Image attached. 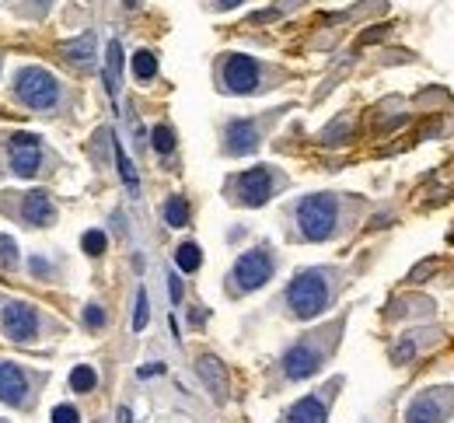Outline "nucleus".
<instances>
[{"label":"nucleus","instance_id":"30","mask_svg":"<svg viewBox=\"0 0 454 423\" xmlns=\"http://www.w3.org/2000/svg\"><path fill=\"white\" fill-rule=\"evenodd\" d=\"M168 294H171V304L182 301V280H178V273H168Z\"/></svg>","mask_w":454,"mask_h":423},{"label":"nucleus","instance_id":"1","mask_svg":"<svg viewBox=\"0 0 454 423\" xmlns=\"http://www.w3.org/2000/svg\"><path fill=\"white\" fill-rule=\"evenodd\" d=\"M332 301V273L329 269H304L290 280L287 308L293 318H315Z\"/></svg>","mask_w":454,"mask_h":423},{"label":"nucleus","instance_id":"14","mask_svg":"<svg viewBox=\"0 0 454 423\" xmlns=\"http://www.w3.org/2000/svg\"><path fill=\"white\" fill-rule=\"evenodd\" d=\"M200 378L207 381V388L213 392L217 402L227 399V371H224V364L217 357H200Z\"/></svg>","mask_w":454,"mask_h":423},{"label":"nucleus","instance_id":"27","mask_svg":"<svg viewBox=\"0 0 454 423\" xmlns=\"http://www.w3.org/2000/svg\"><path fill=\"white\" fill-rule=\"evenodd\" d=\"M84 326H87V329H102V326H105L102 304H87V308H84Z\"/></svg>","mask_w":454,"mask_h":423},{"label":"nucleus","instance_id":"13","mask_svg":"<svg viewBox=\"0 0 454 423\" xmlns=\"http://www.w3.org/2000/svg\"><path fill=\"white\" fill-rule=\"evenodd\" d=\"M21 217L32 227H49L56 220V207H53V200L45 193H25L21 196Z\"/></svg>","mask_w":454,"mask_h":423},{"label":"nucleus","instance_id":"33","mask_svg":"<svg viewBox=\"0 0 454 423\" xmlns=\"http://www.w3.org/2000/svg\"><path fill=\"white\" fill-rule=\"evenodd\" d=\"M213 4H217V7H220V11H227V7H238V4H242V0H213Z\"/></svg>","mask_w":454,"mask_h":423},{"label":"nucleus","instance_id":"20","mask_svg":"<svg viewBox=\"0 0 454 423\" xmlns=\"http://www.w3.org/2000/svg\"><path fill=\"white\" fill-rule=\"evenodd\" d=\"M175 262H178V269H182V273H196V269H200V262H203L200 245H196V242H182V245H178V252H175Z\"/></svg>","mask_w":454,"mask_h":423},{"label":"nucleus","instance_id":"35","mask_svg":"<svg viewBox=\"0 0 454 423\" xmlns=\"http://www.w3.org/2000/svg\"><path fill=\"white\" fill-rule=\"evenodd\" d=\"M0 423H4V420H0Z\"/></svg>","mask_w":454,"mask_h":423},{"label":"nucleus","instance_id":"22","mask_svg":"<svg viewBox=\"0 0 454 423\" xmlns=\"http://www.w3.org/2000/svg\"><path fill=\"white\" fill-rule=\"evenodd\" d=\"M94 385H98L94 368L81 364V368H74V371H70V388H74V392H94Z\"/></svg>","mask_w":454,"mask_h":423},{"label":"nucleus","instance_id":"7","mask_svg":"<svg viewBox=\"0 0 454 423\" xmlns=\"http://www.w3.org/2000/svg\"><path fill=\"white\" fill-rule=\"evenodd\" d=\"M273 186H276L273 168H269V165H255V168L242 171V175L231 182V193H234V200H238L242 207H262V203L273 196Z\"/></svg>","mask_w":454,"mask_h":423},{"label":"nucleus","instance_id":"34","mask_svg":"<svg viewBox=\"0 0 454 423\" xmlns=\"http://www.w3.org/2000/svg\"><path fill=\"white\" fill-rule=\"evenodd\" d=\"M116 420H119V423H133V417H129V409H126V406H123V409L116 413Z\"/></svg>","mask_w":454,"mask_h":423},{"label":"nucleus","instance_id":"18","mask_svg":"<svg viewBox=\"0 0 454 423\" xmlns=\"http://www.w3.org/2000/svg\"><path fill=\"white\" fill-rule=\"evenodd\" d=\"M63 60H70L77 67H87L94 60V36H81L77 43H67L63 45Z\"/></svg>","mask_w":454,"mask_h":423},{"label":"nucleus","instance_id":"29","mask_svg":"<svg viewBox=\"0 0 454 423\" xmlns=\"http://www.w3.org/2000/svg\"><path fill=\"white\" fill-rule=\"evenodd\" d=\"M433 269H437V259H426V262H419L413 273H409V280H413V284H423V280H426Z\"/></svg>","mask_w":454,"mask_h":423},{"label":"nucleus","instance_id":"5","mask_svg":"<svg viewBox=\"0 0 454 423\" xmlns=\"http://www.w3.org/2000/svg\"><path fill=\"white\" fill-rule=\"evenodd\" d=\"M220 85L231 95H255L262 85V67L255 56L245 53H227L220 63Z\"/></svg>","mask_w":454,"mask_h":423},{"label":"nucleus","instance_id":"8","mask_svg":"<svg viewBox=\"0 0 454 423\" xmlns=\"http://www.w3.org/2000/svg\"><path fill=\"white\" fill-rule=\"evenodd\" d=\"M0 326L4 333L14 339V343H32L39 336V311L28 304V301H7L0 308Z\"/></svg>","mask_w":454,"mask_h":423},{"label":"nucleus","instance_id":"19","mask_svg":"<svg viewBox=\"0 0 454 423\" xmlns=\"http://www.w3.org/2000/svg\"><path fill=\"white\" fill-rule=\"evenodd\" d=\"M133 74H136V81H154L158 77V56L151 53V49H140V53H133Z\"/></svg>","mask_w":454,"mask_h":423},{"label":"nucleus","instance_id":"6","mask_svg":"<svg viewBox=\"0 0 454 423\" xmlns=\"http://www.w3.org/2000/svg\"><path fill=\"white\" fill-rule=\"evenodd\" d=\"M454 413V388H426L419 392L409 409H406V423H444Z\"/></svg>","mask_w":454,"mask_h":423},{"label":"nucleus","instance_id":"4","mask_svg":"<svg viewBox=\"0 0 454 423\" xmlns=\"http://www.w3.org/2000/svg\"><path fill=\"white\" fill-rule=\"evenodd\" d=\"M273 269H276V259L273 252L266 249V245H259V249H248V252L238 255V262H234V269H231V284H234V291H259V287H266L269 280H273Z\"/></svg>","mask_w":454,"mask_h":423},{"label":"nucleus","instance_id":"16","mask_svg":"<svg viewBox=\"0 0 454 423\" xmlns=\"http://www.w3.org/2000/svg\"><path fill=\"white\" fill-rule=\"evenodd\" d=\"M119 70H123V45L112 39V43H109V56H105V74H102L112 102L119 98Z\"/></svg>","mask_w":454,"mask_h":423},{"label":"nucleus","instance_id":"26","mask_svg":"<svg viewBox=\"0 0 454 423\" xmlns=\"http://www.w3.org/2000/svg\"><path fill=\"white\" fill-rule=\"evenodd\" d=\"M0 266L7 269V266H18V245H14V238H7V235H0Z\"/></svg>","mask_w":454,"mask_h":423},{"label":"nucleus","instance_id":"17","mask_svg":"<svg viewBox=\"0 0 454 423\" xmlns=\"http://www.w3.org/2000/svg\"><path fill=\"white\" fill-rule=\"evenodd\" d=\"M112 151H116V165H119V178H123V186H126V193L136 200L140 196V178H136V168H133V161L126 158V151H123V144L112 136Z\"/></svg>","mask_w":454,"mask_h":423},{"label":"nucleus","instance_id":"11","mask_svg":"<svg viewBox=\"0 0 454 423\" xmlns=\"http://www.w3.org/2000/svg\"><path fill=\"white\" fill-rule=\"evenodd\" d=\"M25 399H28V375L18 364L0 360V402L18 409V406H25Z\"/></svg>","mask_w":454,"mask_h":423},{"label":"nucleus","instance_id":"24","mask_svg":"<svg viewBox=\"0 0 454 423\" xmlns=\"http://www.w3.org/2000/svg\"><path fill=\"white\" fill-rule=\"evenodd\" d=\"M81 249L87 255H102L109 249V238H105V231H84L81 235Z\"/></svg>","mask_w":454,"mask_h":423},{"label":"nucleus","instance_id":"21","mask_svg":"<svg viewBox=\"0 0 454 423\" xmlns=\"http://www.w3.org/2000/svg\"><path fill=\"white\" fill-rule=\"evenodd\" d=\"M165 224H171V227H185L189 224V203H185V196H168Z\"/></svg>","mask_w":454,"mask_h":423},{"label":"nucleus","instance_id":"9","mask_svg":"<svg viewBox=\"0 0 454 423\" xmlns=\"http://www.w3.org/2000/svg\"><path fill=\"white\" fill-rule=\"evenodd\" d=\"M11 168L21 178H32L42 168V144L36 133H11Z\"/></svg>","mask_w":454,"mask_h":423},{"label":"nucleus","instance_id":"25","mask_svg":"<svg viewBox=\"0 0 454 423\" xmlns=\"http://www.w3.org/2000/svg\"><path fill=\"white\" fill-rule=\"evenodd\" d=\"M147 318H151V308H147V291L140 287L136 291V311H133V329H147Z\"/></svg>","mask_w":454,"mask_h":423},{"label":"nucleus","instance_id":"15","mask_svg":"<svg viewBox=\"0 0 454 423\" xmlns=\"http://www.w3.org/2000/svg\"><path fill=\"white\" fill-rule=\"evenodd\" d=\"M325 402L322 399H315V395H308V399H301V402H293L287 413V423H325Z\"/></svg>","mask_w":454,"mask_h":423},{"label":"nucleus","instance_id":"28","mask_svg":"<svg viewBox=\"0 0 454 423\" xmlns=\"http://www.w3.org/2000/svg\"><path fill=\"white\" fill-rule=\"evenodd\" d=\"M53 423H81V413L74 406H56L53 409Z\"/></svg>","mask_w":454,"mask_h":423},{"label":"nucleus","instance_id":"32","mask_svg":"<svg viewBox=\"0 0 454 423\" xmlns=\"http://www.w3.org/2000/svg\"><path fill=\"white\" fill-rule=\"evenodd\" d=\"M165 364H151V368H140V378H151V375H161Z\"/></svg>","mask_w":454,"mask_h":423},{"label":"nucleus","instance_id":"10","mask_svg":"<svg viewBox=\"0 0 454 423\" xmlns=\"http://www.w3.org/2000/svg\"><path fill=\"white\" fill-rule=\"evenodd\" d=\"M318 368H322V350H318L311 339H301V343H293L287 353H283V375H287L290 381L311 378Z\"/></svg>","mask_w":454,"mask_h":423},{"label":"nucleus","instance_id":"12","mask_svg":"<svg viewBox=\"0 0 454 423\" xmlns=\"http://www.w3.org/2000/svg\"><path fill=\"white\" fill-rule=\"evenodd\" d=\"M224 151L227 154H252L259 147V123L255 119H231L224 129Z\"/></svg>","mask_w":454,"mask_h":423},{"label":"nucleus","instance_id":"2","mask_svg":"<svg viewBox=\"0 0 454 423\" xmlns=\"http://www.w3.org/2000/svg\"><path fill=\"white\" fill-rule=\"evenodd\" d=\"M297 227L308 242H325L339 227V196L315 193L297 203Z\"/></svg>","mask_w":454,"mask_h":423},{"label":"nucleus","instance_id":"3","mask_svg":"<svg viewBox=\"0 0 454 423\" xmlns=\"http://www.w3.org/2000/svg\"><path fill=\"white\" fill-rule=\"evenodd\" d=\"M60 81L45 70V67H21L14 74V98L32 109V112H49L60 105Z\"/></svg>","mask_w":454,"mask_h":423},{"label":"nucleus","instance_id":"31","mask_svg":"<svg viewBox=\"0 0 454 423\" xmlns=\"http://www.w3.org/2000/svg\"><path fill=\"white\" fill-rule=\"evenodd\" d=\"M32 273H36V277H45V273H49V262L36 255V259H32Z\"/></svg>","mask_w":454,"mask_h":423},{"label":"nucleus","instance_id":"23","mask_svg":"<svg viewBox=\"0 0 454 423\" xmlns=\"http://www.w3.org/2000/svg\"><path fill=\"white\" fill-rule=\"evenodd\" d=\"M151 144H154V151H158V154H171V151H175V129L171 127H165V123H161V127H154L151 129Z\"/></svg>","mask_w":454,"mask_h":423}]
</instances>
